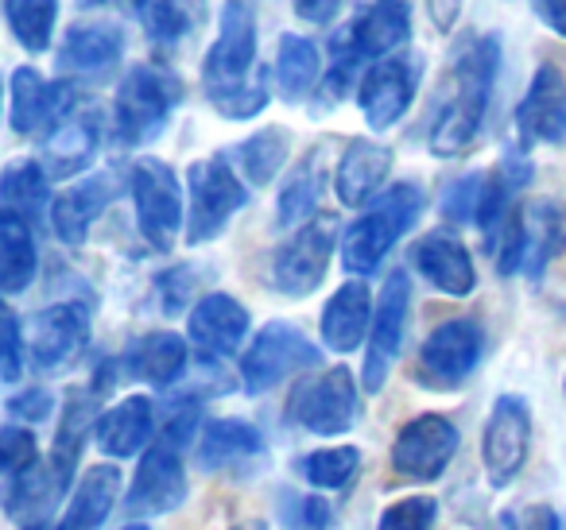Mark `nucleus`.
Wrapping results in <instances>:
<instances>
[{
	"label": "nucleus",
	"mask_w": 566,
	"mask_h": 530,
	"mask_svg": "<svg viewBox=\"0 0 566 530\" xmlns=\"http://www.w3.org/2000/svg\"><path fill=\"white\" fill-rule=\"evenodd\" d=\"M120 530H148L144 522H128V527H120Z\"/></svg>",
	"instance_id": "nucleus-57"
},
{
	"label": "nucleus",
	"mask_w": 566,
	"mask_h": 530,
	"mask_svg": "<svg viewBox=\"0 0 566 530\" xmlns=\"http://www.w3.org/2000/svg\"><path fill=\"white\" fill-rule=\"evenodd\" d=\"M78 4H86V9L94 4V9H97V4H105V0H78Z\"/></svg>",
	"instance_id": "nucleus-58"
},
{
	"label": "nucleus",
	"mask_w": 566,
	"mask_h": 530,
	"mask_svg": "<svg viewBox=\"0 0 566 530\" xmlns=\"http://www.w3.org/2000/svg\"><path fill=\"white\" fill-rule=\"evenodd\" d=\"M35 267H40V252H35V233L28 221L17 213L0 218V287L4 295H20L32 287Z\"/></svg>",
	"instance_id": "nucleus-34"
},
{
	"label": "nucleus",
	"mask_w": 566,
	"mask_h": 530,
	"mask_svg": "<svg viewBox=\"0 0 566 530\" xmlns=\"http://www.w3.org/2000/svg\"><path fill=\"white\" fill-rule=\"evenodd\" d=\"M187 333L195 341V349H202L210 360L233 357L244 344V337H249V310L233 295L213 290V295H202L195 303V310L187 318Z\"/></svg>",
	"instance_id": "nucleus-20"
},
{
	"label": "nucleus",
	"mask_w": 566,
	"mask_h": 530,
	"mask_svg": "<svg viewBox=\"0 0 566 530\" xmlns=\"http://www.w3.org/2000/svg\"><path fill=\"white\" fill-rule=\"evenodd\" d=\"M357 411H361V399L346 368H331L318 380L300 383V391L292 395V418L318 437L346 434L357 422Z\"/></svg>",
	"instance_id": "nucleus-13"
},
{
	"label": "nucleus",
	"mask_w": 566,
	"mask_h": 530,
	"mask_svg": "<svg viewBox=\"0 0 566 530\" xmlns=\"http://www.w3.org/2000/svg\"><path fill=\"white\" fill-rule=\"evenodd\" d=\"M233 530H264V522H256V519H252V522H237Z\"/></svg>",
	"instance_id": "nucleus-56"
},
{
	"label": "nucleus",
	"mask_w": 566,
	"mask_h": 530,
	"mask_svg": "<svg viewBox=\"0 0 566 530\" xmlns=\"http://www.w3.org/2000/svg\"><path fill=\"white\" fill-rule=\"evenodd\" d=\"M434 519H439V504L431 496H408L385 507L377 530H431Z\"/></svg>",
	"instance_id": "nucleus-43"
},
{
	"label": "nucleus",
	"mask_w": 566,
	"mask_h": 530,
	"mask_svg": "<svg viewBox=\"0 0 566 530\" xmlns=\"http://www.w3.org/2000/svg\"><path fill=\"white\" fill-rule=\"evenodd\" d=\"M32 465H40V453H35V437L24 426H4L0 430V468L4 476H20Z\"/></svg>",
	"instance_id": "nucleus-44"
},
{
	"label": "nucleus",
	"mask_w": 566,
	"mask_h": 530,
	"mask_svg": "<svg viewBox=\"0 0 566 530\" xmlns=\"http://www.w3.org/2000/svg\"><path fill=\"white\" fill-rule=\"evenodd\" d=\"M287 156H292V132L287 128H260L256 136H249L229 151V163L249 187H268L283 171Z\"/></svg>",
	"instance_id": "nucleus-33"
},
{
	"label": "nucleus",
	"mask_w": 566,
	"mask_h": 530,
	"mask_svg": "<svg viewBox=\"0 0 566 530\" xmlns=\"http://www.w3.org/2000/svg\"><path fill=\"white\" fill-rule=\"evenodd\" d=\"M4 17H9V28L20 40V47L43 55L51 47V35H55L59 0H4Z\"/></svg>",
	"instance_id": "nucleus-38"
},
{
	"label": "nucleus",
	"mask_w": 566,
	"mask_h": 530,
	"mask_svg": "<svg viewBox=\"0 0 566 530\" xmlns=\"http://www.w3.org/2000/svg\"><path fill=\"white\" fill-rule=\"evenodd\" d=\"M136 225L156 252H171L182 236V182L164 159H140L128 174Z\"/></svg>",
	"instance_id": "nucleus-6"
},
{
	"label": "nucleus",
	"mask_w": 566,
	"mask_h": 530,
	"mask_svg": "<svg viewBox=\"0 0 566 530\" xmlns=\"http://www.w3.org/2000/svg\"><path fill=\"white\" fill-rule=\"evenodd\" d=\"M275 89L283 102H303L311 89L323 82V55L311 40L303 35H280V51H275Z\"/></svg>",
	"instance_id": "nucleus-32"
},
{
	"label": "nucleus",
	"mask_w": 566,
	"mask_h": 530,
	"mask_svg": "<svg viewBox=\"0 0 566 530\" xmlns=\"http://www.w3.org/2000/svg\"><path fill=\"white\" fill-rule=\"evenodd\" d=\"M566 233H563V213L551 202H532L524 210V272L532 279H539L547 272L551 259L563 252Z\"/></svg>",
	"instance_id": "nucleus-37"
},
{
	"label": "nucleus",
	"mask_w": 566,
	"mask_h": 530,
	"mask_svg": "<svg viewBox=\"0 0 566 530\" xmlns=\"http://www.w3.org/2000/svg\"><path fill=\"white\" fill-rule=\"evenodd\" d=\"M493 264L501 275H516L524 267V210H512L493 236H485Z\"/></svg>",
	"instance_id": "nucleus-42"
},
{
	"label": "nucleus",
	"mask_w": 566,
	"mask_h": 530,
	"mask_svg": "<svg viewBox=\"0 0 566 530\" xmlns=\"http://www.w3.org/2000/svg\"><path fill=\"white\" fill-rule=\"evenodd\" d=\"M481 190H485V174H470V179L450 182L447 198H442V213L450 221H478V205H481Z\"/></svg>",
	"instance_id": "nucleus-45"
},
{
	"label": "nucleus",
	"mask_w": 566,
	"mask_h": 530,
	"mask_svg": "<svg viewBox=\"0 0 566 530\" xmlns=\"http://www.w3.org/2000/svg\"><path fill=\"white\" fill-rule=\"evenodd\" d=\"M90 341V310L82 303H59L48 306V310L35 314L32 321V360L43 372H55V368H66L82 357Z\"/></svg>",
	"instance_id": "nucleus-17"
},
{
	"label": "nucleus",
	"mask_w": 566,
	"mask_h": 530,
	"mask_svg": "<svg viewBox=\"0 0 566 530\" xmlns=\"http://www.w3.org/2000/svg\"><path fill=\"white\" fill-rule=\"evenodd\" d=\"M512 530H563V527H558V515L547 504H532L512 519Z\"/></svg>",
	"instance_id": "nucleus-50"
},
{
	"label": "nucleus",
	"mask_w": 566,
	"mask_h": 530,
	"mask_svg": "<svg viewBox=\"0 0 566 530\" xmlns=\"http://www.w3.org/2000/svg\"><path fill=\"white\" fill-rule=\"evenodd\" d=\"M51 491H59V480H55V473H48L43 465H32L28 473L12 476L9 496H4L9 519L24 522V527H40V515L48 511Z\"/></svg>",
	"instance_id": "nucleus-39"
},
{
	"label": "nucleus",
	"mask_w": 566,
	"mask_h": 530,
	"mask_svg": "<svg viewBox=\"0 0 566 530\" xmlns=\"http://www.w3.org/2000/svg\"><path fill=\"white\" fill-rule=\"evenodd\" d=\"M144 28H148L151 43H159V47H175V43L190 35L195 20H190L187 0H159L156 9L144 17Z\"/></svg>",
	"instance_id": "nucleus-41"
},
{
	"label": "nucleus",
	"mask_w": 566,
	"mask_h": 530,
	"mask_svg": "<svg viewBox=\"0 0 566 530\" xmlns=\"http://www.w3.org/2000/svg\"><path fill=\"white\" fill-rule=\"evenodd\" d=\"M182 102V82L164 66L140 63L120 78L113 117H117V136L125 148L151 144L171 120L175 105Z\"/></svg>",
	"instance_id": "nucleus-4"
},
{
	"label": "nucleus",
	"mask_w": 566,
	"mask_h": 530,
	"mask_svg": "<svg viewBox=\"0 0 566 530\" xmlns=\"http://www.w3.org/2000/svg\"><path fill=\"white\" fill-rule=\"evenodd\" d=\"M419 82H423V59L416 51H400V55L373 63L365 71L361 86H357V105H361L365 125L373 132H388L396 120H403V113L411 109L419 94Z\"/></svg>",
	"instance_id": "nucleus-8"
},
{
	"label": "nucleus",
	"mask_w": 566,
	"mask_h": 530,
	"mask_svg": "<svg viewBox=\"0 0 566 530\" xmlns=\"http://www.w3.org/2000/svg\"><path fill=\"white\" fill-rule=\"evenodd\" d=\"M113 194H117V182H113L109 174H94V179L63 190V194L51 202V225H55L59 241L78 248L90 236V225H94L105 205L113 202Z\"/></svg>",
	"instance_id": "nucleus-26"
},
{
	"label": "nucleus",
	"mask_w": 566,
	"mask_h": 530,
	"mask_svg": "<svg viewBox=\"0 0 566 530\" xmlns=\"http://www.w3.org/2000/svg\"><path fill=\"white\" fill-rule=\"evenodd\" d=\"M408 306H411V283L403 272H392L380 287L377 310H373L369 329V349H365V391L377 395L385 388L388 372H392L396 357L403 349V333H408Z\"/></svg>",
	"instance_id": "nucleus-12"
},
{
	"label": "nucleus",
	"mask_w": 566,
	"mask_h": 530,
	"mask_svg": "<svg viewBox=\"0 0 566 530\" xmlns=\"http://www.w3.org/2000/svg\"><path fill=\"white\" fill-rule=\"evenodd\" d=\"M323 179H326L323 148H315L280 187V202H275V218H280V225L292 229V225L311 221V213H315V205H318V194H323Z\"/></svg>",
	"instance_id": "nucleus-36"
},
{
	"label": "nucleus",
	"mask_w": 566,
	"mask_h": 530,
	"mask_svg": "<svg viewBox=\"0 0 566 530\" xmlns=\"http://www.w3.org/2000/svg\"><path fill=\"white\" fill-rule=\"evenodd\" d=\"M295 468H300V476L307 484L334 491V488H346V484L357 476L361 453H357L354 445H334V449H315V453H307V457H300Z\"/></svg>",
	"instance_id": "nucleus-40"
},
{
	"label": "nucleus",
	"mask_w": 566,
	"mask_h": 530,
	"mask_svg": "<svg viewBox=\"0 0 566 530\" xmlns=\"http://www.w3.org/2000/svg\"><path fill=\"white\" fill-rule=\"evenodd\" d=\"M125 55V32L105 20L74 24L59 51V74L66 78H105Z\"/></svg>",
	"instance_id": "nucleus-21"
},
{
	"label": "nucleus",
	"mask_w": 566,
	"mask_h": 530,
	"mask_svg": "<svg viewBox=\"0 0 566 530\" xmlns=\"http://www.w3.org/2000/svg\"><path fill=\"white\" fill-rule=\"evenodd\" d=\"M51 406H55L51 391L28 388V391H20V395L9 399V418H17V422H40V418H48V414H51Z\"/></svg>",
	"instance_id": "nucleus-48"
},
{
	"label": "nucleus",
	"mask_w": 566,
	"mask_h": 530,
	"mask_svg": "<svg viewBox=\"0 0 566 530\" xmlns=\"http://www.w3.org/2000/svg\"><path fill=\"white\" fill-rule=\"evenodd\" d=\"M427 198L416 182H396L388 187L354 225L342 233V267L349 275H373L380 259L396 248L403 233L419 221Z\"/></svg>",
	"instance_id": "nucleus-3"
},
{
	"label": "nucleus",
	"mask_w": 566,
	"mask_h": 530,
	"mask_svg": "<svg viewBox=\"0 0 566 530\" xmlns=\"http://www.w3.org/2000/svg\"><path fill=\"white\" fill-rule=\"evenodd\" d=\"M97 418H102V414H97V406H94V395H71L66 399L63 426H59L55 453H51V473H55V480H59V491L71 484L90 434H97Z\"/></svg>",
	"instance_id": "nucleus-31"
},
{
	"label": "nucleus",
	"mask_w": 566,
	"mask_h": 530,
	"mask_svg": "<svg viewBox=\"0 0 566 530\" xmlns=\"http://www.w3.org/2000/svg\"><path fill=\"white\" fill-rule=\"evenodd\" d=\"M120 496V473L113 465H94L82 473L71 504L63 511V522L55 530H102L113 504Z\"/></svg>",
	"instance_id": "nucleus-29"
},
{
	"label": "nucleus",
	"mask_w": 566,
	"mask_h": 530,
	"mask_svg": "<svg viewBox=\"0 0 566 530\" xmlns=\"http://www.w3.org/2000/svg\"><path fill=\"white\" fill-rule=\"evenodd\" d=\"M179 504H187V468L175 445L156 442L136 465L125 507L133 515H171Z\"/></svg>",
	"instance_id": "nucleus-15"
},
{
	"label": "nucleus",
	"mask_w": 566,
	"mask_h": 530,
	"mask_svg": "<svg viewBox=\"0 0 566 530\" xmlns=\"http://www.w3.org/2000/svg\"><path fill=\"white\" fill-rule=\"evenodd\" d=\"M24 372V341H20V318L12 310L0 314V375L9 383Z\"/></svg>",
	"instance_id": "nucleus-46"
},
{
	"label": "nucleus",
	"mask_w": 566,
	"mask_h": 530,
	"mask_svg": "<svg viewBox=\"0 0 566 530\" xmlns=\"http://www.w3.org/2000/svg\"><path fill=\"white\" fill-rule=\"evenodd\" d=\"M202 86L226 120H249L268 105V74L256 66V17L249 0H226L218 40L206 51Z\"/></svg>",
	"instance_id": "nucleus-2"
},
{
	"label": "nucleus",
	"mask_w": 566,
	"mask_h": 530,
	"mask_svg": "<svg viewBox=\"0 0 566 530\" xmlns=\"http://www.w3.org/2000/svg\"><path fill=\"white\" fill-rule=\"evenodd\" d=\"M485 352V329L473 318L442 321L423 341L416 360V380L434 391H454L470 380V372L481 364Z\"/></svg>",
	"instance_id": "nucleus-9"
},
{
	"label": "nucleus",
	"mask_w": 566,
	"mask_h": 530,
	"mask_svg": "<svg viewBox=\"0 0 566 530\" xmlns=\"http://www.w3.org/2000/svg\"><path fill=\"white\" fill-rule=\"evenodd\" d=\"M369 318H373V298L365 283H346L331 295L323 310V341L334 352H354L361 349V341L369 337Z\"/></svg>",
	"instance_id": "nucleus-28"
},
{
	"label": "nucleus",
	"mask_w": 566,
	"mask_h": 530,
	"mask_svg": "<svg viewBox=\"0 0 566 530\" xmlns=\"http://www.w3.org/2000/svg\"><path fill=\"white\" fill-rule=\"evenodd\" d=\"M190 290H195V275H190L187 267H175V272L159 275V295H164V310L167 314L187 310Z\"/></svg>",
	"instance_id": "nucleus-49"
},
{
	"label": "nucleus",
	"mask_w": 566,
	"mask_h": 530,
	"mask_svg": "<svg viewBox=\"0 0 566 530\" xmlns=\"http://www.w3.org/2000/svg\"><path fill=\"white\" fill-rule=\"evenodd\" d=\"M48 167L35 159H17L4 171V213H17L28 225H40L43 213L51 210V190H48Z\"/></svg>",
	"instance_id": "nucleus-35"
},
{
	"label": "nucleus",
	"mask_w": 566,
	"mask_h": 530,
	"mask_svg": "<svg viewBox=\"0 0 566 530\" xmlns=\"http://www.w3.org/2000/svg\"><path fill=\"white\" fill-rule=\"evenodd\" d=\"M198 403L195 399H179V403H171V411H167V430H164V442L175 445V449H182V445L195 437L198 430Z\"/></svg>",
	"instance_id": "nucleus-47"
},
{
	"label": "nucleus",
	"mask_w": 566,
	"mask_h": 530,
	"mask_svg": "<svg viewBox=\"0 0 566 530\" xmlns=\"http://www.w3.org/2000/svg\"><path fill=\"white\" fill-rule=\"evenodd\" d=\"M462 4H465V0H427L434 28H439V32H450V28H454V20L462 17Z\"/></svg>",
	"instance_id": "nucleus-54"
},
{
	"label": "nucleus",
	"mask_w": 566,
	"mask_h": 530,
	"mask_svg": "<svg viewBox=\"0 0 566 530\" xmlns=\"http://www.w3.org/2000/svg\"><path fill=\"white\" fill-rule=\"evenodd\" d=\"M411 264H416V272L423 275L434 290H442V295H450V298H465L478 287V267H473L465 244L458 241L454 233H442V229L439 233H427L423 241L411 248Z\"/></svg>",
	"instance_id": "nucleus-24"
},
{
	"label": "nucleus",
	"mask_w": 566,
	"mask_h": 530,
	"mask_svg": "<svg viewBox=\"0 0 566 530\" xmlns=\"http://www.w3.org/2000/svg\"><path fill=\"white\" fill-rule=\"evenodd\" d=\"M300 519H303V530H326L331 527V507H326V499L307 496V499H300Z\"/></svg>",
	"instance_id": "nucleus-52"
},
{
	"label": "nucleus",
	"mask_w": 566,
	"mask_h": 530,
	"mask_svg": "<svg viewBox=\"0 0 566 530\" xmlns=\"http://www.w3.org/2000/svg\"><path fill=\"white\" fill-rule=\"evenodd\" d=\"M187 364H190L187 341H182L179 333H167V329L140 337L125 357L128 372H133L136 380L151 383V388H171V383L187 372Z\"/></svg>",
	"instance_id": "nucleus-30"
},
{
	"label": "nucleus",
	"mask_w": 566,
	"mask_h": 530,
	"mask_svg": "<svg viewBox=\"0 0 566 530\" xmlns=\"http://www.w3.org/2000/svg\"><path fill=\"white\" fill-rule=\"evenodd\" d=\"M527 445H532V406L520 395H501L481 434V460L493 488H509L516 480L527 460Z\"/></svg>",
	"instance_id": "nucleus-11"
},
{
	"label": "nucleus",
	"mask_w": 566,
	"mask_h": 530,
	"mask_svg": "<svg viewBox=\"0 0 566 530\" xmlns=\"http://www.w3.org/2000/svg\"><path fill=\"white\" fill-rule=\"evenodd\" d=\"M458 453V426L447 414H419L396 434L392 468L403 480H439Z\"/></svg>",
	"instance_id": "nucleus-14"
},
{
	"label": "nucleus",
	"mask_w": 566,
	"mask_h": 530,
	"mask_svg": "<svg viewBox=\"0 0 566 530\" xmlns=\"http://www.w3.org/2000/svg\"><path fill=\"white\" fill-rule=\"evenodd\" d=\"M342 40L354 47L361 63L400 55V47L411 40V4L408 0H373L361 17L342 28Z\"/></svg>",
	"instance_id": "nucleus-19"
},
{
	"label": "nucleus",
	"mask_w": 566,
	"mask_h": 530,
	"mask_svg": "<svg viewBox=\"0 0 566 530\" xmlns=\"http://www.w3.org/2000/svg\"><path fill=\"white\" fill-rule=\"evenodd\" d=\"M388 171H392V151L377 140H349V148L342 151L338 171H334V190L338 202L349 210H369L380 194H385Z\"/></svg>",
	"instance_id": "nucleus-22"
},
{
	"label": "nucleus",
	"mask_w": 566,
	"mask_h": 530,
	"mask_svg": "<svg viewBox=\"0 0 566 530\" xmlns=\"http://www.w3.org/2000/svg\"><path fill=\"white\" fill-rule=\"evenodd\" d=\"M338 248V221L315 218L283 244L272 259V283L287 298H307L311 290L323 287L331 272V256Z\"/></svg>",
	"instance_id": "nucleus-10"
},
{
	"label": "nucleus",
	"mask_w": 566,
	"mask_h": 530,
	"mask_svg": "<svg viewBox=\"0 0 566 530\" xmlns=\"http://www.w3.org/2000/svg\"><path fill=\"white\" fill-rule=\"evenodd\" d=\"M318 364V349L303 329L292 321H268L256 337H252L249 352L241 357V380L249 395H264L280 380L295 372H307Z\"/></svg>",
	"instance_id": "nucleus-7"
},
{
	"label": "nucleus",
	"mask_w": 566,
	"mask_h": 530,
	"mask_svg": "<svg viewBox=\"0 0 566 530\" xmlns=\"http://www.w3.org/2000/svg\"><path fill=\"white\" fill-rule=\"evenodd\" d=\"M496 71H501V40L489 32L465 35V43L454 51L447 74H442L439 105H434L431 120L434 156L454 159L478 140L489 102H493Z\"/></svg>",
	"instance_id": "nucleus-1"
},
{
	"label": "nucleus",
	"mask_w": 566,
	"mask_h": 530,
	"mask_svg": "<svg viewBox=\"0 0 566 530\" xmlns=\"http://www.w3.org/2000/svg\"><path fill=\"white\" fill-rule=\"evenodd\" d=\"M74 102H78V94H74L66 82H55V86H51L40 71H32V66L12 71V128H17L20 136L48 132Z\"/></svg>",
	"instance_id": "nucleus-23"
},
{
	"label": "nucleus",
	"mask_w": 566,
	"mask_h": 530,
	"mask_svg": "<svg viewBox=\"0 0 566 530\" xmlns=\"http://www.w3.org/2000/svg\"><path fill=\"white\" fill-rule=\"evenodd\" d=\"M292 9L300 20H307V24H331L334 17H338L342 0H292Z\"/></svg>",
	"instance_id": "nucleus-51"
},
{
	"label": "nucleus",
	"mask_w": 566,
	"mask_h": 530,
	"mask_svg": "<svg viewBox=\"0 0 566 530\" xmlns=\"http://www.w3.org/2000/svg\"><path fill=\"white\" fill-rule=\"evenodd\" d=\"M125 4H128V9H133V12H136V17H148V12H151V9H156L159 0H125Z\"/></svg>",
	"instance_id": "nucleus-55"
},
{
	"label": "nucleus",
	"mask_w": 566,
	"mask_h": 530,
	"mask_svg": "<svg viewBox=\"0 0 566 530\" xmlns=\"http://www.w3.org/2000/svg\"><path fill=\"white\" fill-rule=\"evenodd\" d=\"M151 430H156V406L148 395H128L120 403H113L109 411L97 418V449L113 460L136 457L140 449H148Z\"/></svg>",
	"instance_id": "nucleus-25"
},
{
	"label": "nucleus",
	"mask_w": 566,
	"mask_h": 530,
	"mask_svg": "<svg viewBox=\"0 0 566 530\" xmlns=\"http://www.w3.org/2000/svg\"><path fill=\"white\" fill-rule=\"evenodd\" d=\"M260 457H264V437H260V430L252 426V422L218 418L198 437V460H202V468H210V473L244 468Z\"/></svg>",
	"instance_id": "nucleus-27"
},
{
	"label": "nucleus",
	"mask_w": 566,
	"mask_h": 530,
	"mask_svg": "<svg viewBox=\"0 0 566 530\" xmlns=\"http://www.w3.org/2000/svg\"><path fill=\"white\" fill-rule=\"evenodd\" d=\"M187 244H206L226 233L237 210L249 205V182L237 174L229 156H210L187 171Z\"/></svg>",
	"instance_id": "nucleus-5"
},
{
	"label": "nucleus",
	"mask_w": 566,
	"mask_h": 530,
	"mask_svg": "<svg viewBox=\"0 0 566 530\" xmlns=\"http://www.w3.org/2000/svg\"><path fill=\"white\" fill-rule=\"evenodd\" d=\"M520 144H563L566 140V78L558 66L543 63L527 86L524 102L516 109Z\"/></svg>",
	"instance_id": "nucleus-18"
},
{
	"label": "nucleus",
	"mask_w": 566,
	"mask_h": 530,
	"mask_svg": "<svg viewBox=\"0 0 566 530\" xmlns=\"http://www.w3.org/2000/svg\"><path fill=\"white\" fill-rule=\"evenodd\" d=\"M535 17L566 40V0H535Z\"/></svg>",
	"instance_id": "nucleus-53"
},
{
	"label": "nucleus",
	"mask_w": 566,
	"mask_h": 530,
	"mask_svg": "<svg viewBox=\"0 0 566 530\" xmlns=\"http://www.w3.org/2000/svg\"><path fill=\"white\" fill-rule=\"evenodd\" d=\"M97 148H102V117L90 105L74 102L43 136V167L55 179H71L94 163Z\"/></svg>",
	"instance_id": "nucleus-16"
}]
</instances>
